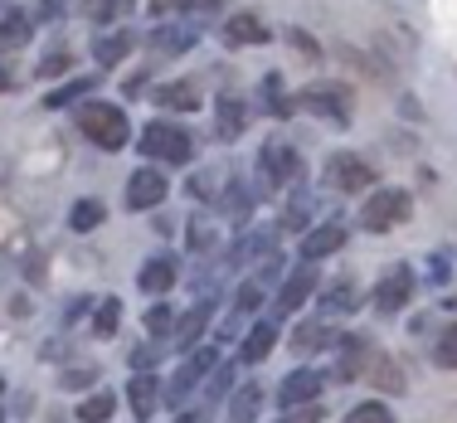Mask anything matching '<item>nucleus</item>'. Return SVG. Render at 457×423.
<instances>
[{
	"label": "nucleus",
	"mask_w": 457,
	"mask_h": 423,
	"mask_svg": "<svg viewBox=\"0 0 457 423\" xmlns=\"http://www.w3.org/2000/svg\"><path fill=\"white\" fill-rule=\"evenodd\" d=\"M73 122H79V132L103 151H117V146L132 141V122H127V112L112 103H83L79 112H73Z\"/></svg>",
	"instance_id": "1"
},
{
	"label": "nucleus",
	"mask_w": 457,
	"mask_h": 423,
	"mask_svg": "<svg viewBox=\"0 0 457 423\" xmlns=\"http://www.w3.org/2000/svg\"><path fill=\"white\" fill-rule=\"evenodd\" d=\"M141 156L146 161H170V166H185L195 156V141L190 132H180L176 122H151L141 132Z\"/></svg>",
	"instance_id": "2"
},
{
	"label": "nucleus",
	"mask_w": 457,
	"mask_h": 423,
	"mask_svg": "<svg viewBox=\"0 0 457 423\" xmlns=\"http://www.w3.org/2000/svg\"><path fill=\"white\" fill-rule=\"evenodd\" d=\"M409 210H413V200H409L404 190H379L375 200H365V210H361V229L385 234V229H395V224H404V220H409Z\"/></svg>",
	"instance_id": "3"
},
{
	"label": "nucleus",
	"mask_w": 457,
	"mask_h": 423,
	"mask_svg": "<svg viewBox=\"0 0 457 423\" xmlns=\"http://www.w3.org/2000/svg\"><path fill=\"white\" fill-rule=\"evenodd\" d=\"M409 297H413V268H409V263L389 268V273L379 278V287H375V307H379V317H395V311H404V307H409Z\"/></svg>",
	"instance_id": "4"
},
{
	"label": "nucleus",
	"mask_w": 457,
	"mask_h": 423,
	"mask_svg": "<svg viewBox=\"0 0 457 423\" xmlns=\"http://www.w3.org/2000/svg\"><path fill=\"white\" fill-rule=\"evenodd\" d=\"M302 107L326 117V122H336V127H345V117H351V93L336 88V83H317V88L302 93Z\"/></svg>",
	"instance_id": "5"
},
{
	"label": "nucleus",
	"mask_w": 457,
	"mask_h": 423,
	"mask_svg": "<svg viewBox=\"0 0 457 423\" xmlns=\"http://www.w3.org/2000/svg\"><path fill=\"white\" fill-rule=\"evenodd\" d=\"M312 292H317V273H312V263L302 258V268H297L287 282H282V292L273 297V311H278V317H287V311H297L302 302L312 297Z\"/></svg>",
	"instance_id": "6"
},
{
	"label": "nucleus",
	"mask_w": 457,
	"mask_h": 423,
	"mask_svg": "<svg viewBox=\"0 0 457 423\" xmlns=\"http://www.w3.org/2000/svg\"><path fill=\"white\" fill-rule=\"evenodd\" d=\"M161 200H166V176H161V170L146 166L127 180V204H132V210H156Z\"/></svg>",
	"instance_id": "7"
},
{
	"label": "nucleus",
	"mask_w": 457,
	"mask_h": 423,
	"mask_svg": "<svg viewBox=\"0 0 457 423\" xmlns=\"http://www.w3.org/2000/svg\"><path fill=\"white\" fill-rule=\"evenodd\" d=\"M317 394H321V375H317V370H292V375L278 385L273 399H278L282 409H297V404H312Z\"/></svg>",
	"instance_id": "8"
},
{
	"label": "nucleus",
	"mask_w": 457,
	"mask_h": 423,
	"mask_svg": "<svg viewBox=\"0 0 457 423\" xmlns=\"http://www.w3.org/2000/svg\"><path fill=\"white\" fill-rule=\"evenodd\" d=\"M326 180H331L336 190H370L375 186V170H370L361 156H336L331 170H326Z\"/></svg>",
	"instance_id": "9"
},
{
	"label": "nucleus",
	"mask_w": 457,
	"mask_h": 423,
	"mask_svg": "<svg viewBox=\"0 0 457 423\" xmlns=\"http://www.w3.org/2000/svg\"><path fill=\"white\" fill-rule=\"evenodd\" d=\"M258 161H263V180H268V186H282V180L297 176V151H292L287 141H268Z\"/></svg>",
	"instance_id": "10"
},
{
	"label": "nucleus",
	"mask_w": 457,
	"mask_h": 423,
	"mask_svg": "<svg viewBox=\"0 0 457 423\" xmlns=\"http://www.w3.org/2000/svg\"><path fill=\"white\" fill-rule=\"evenodd\" d=\"M224 39L234 49H253V45H268V25L258 15H228L224 20Z\"/></svg>",
	"instance_id": "11"
},
{
	"label": "nucleus",
	"mask_w": 457,
	"mask_h": 423,
	"mask_svg": "<svg viewBox=\"0 0 457 423\" xmlns=\"http://www.w3.org/2000/svg\"><path fill=\"white\" fill-rule=\"evenodd\" d=\"M336 248H345V224H321V229H312L307 238H302V258H307V263L331 258Z\"/></svg>",
	"instance_id": "12"
},
{
	"label": "nucleus",
	"mask_w": 457,
	"mask_h": 423,
	"mask_svg": "<svg viewBox=\"0 0 457 423\" xmlns=\"http://www.w3.org/2000/svg\"><path fill=\"white\" fill-rule=\"evenodd\" d=\"M137 287L146 292V297H161V292H170V287H176V258H151V263H141Z\"/></svg>",
	"instance_id": "13"
},
{
	"label": "nucleus",
	"mask_w": 457,
	"mask_h": 423,
	"mask_svg": "<svg viewBox=\"0 0 457 423\" xmlns=\"http://www.w3.org/2000/svg\"><path fill=\"white\" fill-rule=\"evenodd\" d=\"M258 409H263V389H258V385H244V389H234V394H228L224 423H253Z\"/></svg>",
	"instance_id": "14"
},
{
	"label": "nucleus",
	"mask_w": 457,
	"mask_h": 423,
	"mask_svg": "<svg viewBox=\"0 0 457 423\" xmlns=\"http://www.w3.org/2000/svg\"><path fill=\"white\" fill-rule=\"evenodd\" d=\"M273 345H278V327H273V321H258V327L244 336V351H238V355H244V365H258V361H268Z\"/></svg>",
	"instance_id": "15"
},
{
	"label": "nucleus",
	"mask_w": 457,
	"mask_h": 423,
	"mask_svg": "<svg viewBox=\"0 0 457 423\" xmlns=\"http://www.w3.org/2000/svg\"><path fill=\"white\" fill-rule=\"evenodd\" d=\"M127 394H132V414H137L141 423H146L151 414H156V404H161V385H156L151 375H137Z\"/></svg>",
	"instance_id": "16"
},
{
	"label": "nucleus",
	"mask_w": 457,
	"mask_h": 423,
	"mask_svg": "<svg viewBox=\"0 0 457 423\" xmlns=\"http://www.w3.org/2000/svg\"><path fill=\"white\" fill-rule=\"evenodd\" d=\"M156 103H161V107H170V112H195V107H200V88H195L190 79L166 83V88L156 93Z\"/></svg>",
	"instance_id": "17"
},
{
	"label": "nucleus",
	"mask_w": 457,
	"mask_h": 423,
	"mask_svg": "<svg viewBox=\"0 0 457 423\" xmlns=\"http://www.w3.org/2000/svg\"><path fill=\"white\" fill-rule=\"evenodd\" d=\"M244 103H238L234 93H220V137L224 141H234V137H244Z\"/></svg>",
	"instance_id": "18"
},
{
	"label": "nucleus",
	"mask_w": 457,
	"mask_h": 423,
	"mask_svg": "<svg viewBox=\"0 0 457 423\" xmlns=\"http://www.w3.org/2000/svg\"><path fill=\"white\" fill-rule=\"evenodd\" d=\"M365 351H370L365 336H351V341H341V365H336V379H355V375H361Z\"/></svg>",
	"instance_id": "19"
},
{
	"label": "nucleus",
	"mask_w": 457,
	"mask_h": 423,
	"mask_svg": "<svg viewBox=\"0 0 457 423\" xmlns=\"http://www.w3.org/2000/svg\"><path fill=\"white\" fill-rule=\"evenodd\" d=\"M29 35H35V25H29L25 15H5L0 20V49H20V45H29Z\"/></svg>",
	"instance_id": "20"
},
{
	"label": "nucleus",
	"mask_w": 457,
	"mask_h": 423,
	"mask_svg": "<svg viewBox=\"0 0 457 423\" xmlns=\"http://www.w3.org/2000/svg\"><path fill=\"white\" fill-rule=\"evenodd\" d=\"M132 5L137 0H83V15L97 20V25H112V20H122Z\"/></svg>",
	"instance_id": "21"
},
{
	"label": "nucleus",
	"mask_w": 457,
	"mask_h": 423,
	"mask_svg": "<svg viewBox=\"0 0 457 423\" xmlns=\"http://www.w3.org/2000/svg\"><path fill=\"white\" fill-rule=\"evenodd\" d=\"M103 200H79V204H73V214H69V224H73V229H79V234H88V229H97V224H103Z\"/></svg>",
	"instance_id": "22"
},
{
	"label": "nucleus",
	"mask_w": 457,
	"mask_h": 423,
	"mask_svg": "<svg viewBox=\"0 0 457 423\" xmlns=\"http://www.w3.org/2000/svg\"><path fill=\"white\" fill-rule=\"evenodd\" d=\"M210 311H214L210 302H200L195 311H185V317H180V327H176V331H180V345H190L195 336H200L204 327H210Z\"/></svg>",
	"instance_id": "23"
},
{
	"label": "nucleus",
	"mask_w": 457,
	"mask_h": 423,
	"mask_svg": "<svg viewBox=\"0 0 457 423\" xmlns=\"http://www.w3.org/2000/svg\"><path fill=\"white\" fill-rule=\"evenodd\" d=\"M127 45H132V39L117 29V35H103V39H97L93 54H97V63H122V59H127Z\"/></svg>",
	"instance_id": "24"
},
{
	"label": "nucleus",
	"mask_w": 457,
	"mask_h": 423,
	"mask_svg": "<svg viewBox=\"0 0 457 423\" xmlns=\"http://www.w3.org/2000/svg\"><path fill=\"white\" fill-rule=\"evenodd\" d=\"M326 341H331V331H326V327H297V331H292V351H297V355L321 351Z\"/></svg>",
	"instance_id": "25"
},
{
	"label": "nucleus",
	"mask_w": 457,
	"mask_h": 423,
	"mask_svg": "<svg viewBox=\"0 0 457 423\" xmlns=\"http://www.w3.org/2000/svg\"><path fill=\"white\" fill-rule=\"evenodd\" d=\"M112 404H117L112 394H93V399H83V404H79V419L83 423H103V419H112Z\"/></svg>",
	"instance_id": "26"
},
{
	"label": "nucleus",
	"mask_w": 457,
	"mask_h": 423,
	"mask_svg": "<svg viewBox=\"0 0 457 423\" xmlns=\"http://www.w3.org/2000/svg\"><path fill=\"white\" fill-rule=\"evenodd\" d=\"M117 317H122V307H117V297L97 302V321H93V331H97V336H112V331H117Z\"/></svg>",
	"instance_id": "27"
},
{
	"label": "nucleus",
	"mask_w": 457,
	"mask_h": 423,
	"mask_svg": "<svg viewBox=\"0 0 457 423\" xmlns=\"http://www.w3.org/2000/svg\"><path fill=\"white\" fill-rule=\"evenodd\" d=\"M170 327H176V311H170L166 302H156V307H146V331H151V336H166Z\"/></svg>",
	"instance_id": "28"
},
{
	"label": "nucleus",
	"mask_w": 457,
	"mask_h": 423,
	"mask_svg": "<svg viewBox=\"0 0 457 423\" xmlns=\"http://www.w3.org/2000/svg\"><path fill=\"white\" fill-rule=\"evenodd\" d=\"M345 423H395V414H389L385 404H355L351 414H345Z\"/></svg>",
	"instance_id": "29"
},
{
	"label": "nucleus",
	"mask_w": 457,
	"mask_h": 423,
	"mask_svg": "<svg viewBox=\"0 0 457 423\" xmlns=\"http://www.w3.org/2000/svg\"><path fill=\"white\" fill-rule=\"evenodd\" d=\"M151 45H161V54H180L185 45H195V35H190V29H161Z\"/></svg>",
	"instance_id": "30"
},
{
	"label": "nucleus",
	"mask_w": 457,
	"mask_h": 423,
	"mask_svg": "<svg viewBox=\"0 0 457 423\" xmlns=\"http://www.w3.org/2000/svg\"><path fill=\"white\" fill-rule=\"evenodd\" d=\"M375 385H379V389H395V394H399V389H404L399 365H395V361H379V365H375Z\"/></svg>",
	"instance_id": "31"
},
{
	"label": "nucleus",
	"mask_w": 457,
	"mask_h": 423,
	"mask_svg": "<svg viewBox=\"0 0 457 423\" xmlns=\"http://www.w3.org/2000/svg\"><path fill=\"white\" fill-rule=\"evenodd\" d=\"M433 361H438L443 370H457V327H453V331L438 341V351H433Z\"/></svg>",
	"instance_id": "32"
},
{
	"label": "nucleus",
	"mask_w": 457,
	"mask_h": 423,
	"mask_svg": "<svg viewBox=\"0 0 457 423\" xmlns=\"http://www.w3.org/2000/svg\"><path fill=\"white\" fill-rule=\"evenodd\" d=\"M93 83H97V79H73V83H69V88H59V93H49V107H63V103H73V97H83V93H88V88H93Z\"/></svg>",
	"instance_id": "33"
},
{
	"label": "nucleus",
	"mask_w": 457,
	"mask_h": 423,
	"mask_svg": "<svg viewBox=\"0 0 457 423\" xmlns=\"http://www.w3.org/2000/svg\"><path fill=\"white\" fill-rule=\"evenodd\" d=\"M341 307H345V311L355 307V292H351V287H336L331 297H326V311H331V317H336V311H341Z\"/></svg>",
	"instance_id": "34"
},
{
	"label": "nucleus",
	"mask_w": 457,
	"mask_h": 423,
	"mask_svg": "<svg viewBox=\"0 0 457 423\" xmlns=\"http://www.w3.org/2000/svg\"><path fill=\"white\" fill-rule=\"evenodd\" d=\"M63 69H69V59H63V54H54V59H45L35 69V79H54V73H63Z\"/></svg>",
	"instance_id": "35"
},
{
	"label": "nucleus",
	"mask_w": 457,
	"mask_h": 423,
	"mask_svg": "<svg viewBox=\"0 0 457 423\" xmlns=\"http://www.w3.org/2000/svg\"><path fill=\"white\" fill-rule=\"evenodd\" d=\"M292 45H297L302 54H307V59H321V49H317V39H312V35H302V29H292Z\"/></svg>",
	"instance_id": "36"
},
{
	"label": "nucleus",
	"mask_w": 457,
	"mask_h": 423,
	"mask_svg": "<svg viewBox=\"0 0 457 423\" xmlns=\"http://www.w3.org/2000/svg\"><path fill=\"white\" fill-rule=\"evenodd\" d=\"M190 234H195V248H210V244H214V238H210V224H195Z\"/></svg>",
	"instance_id": "37"
},
{
	"label": "nucleus",
	"mask_w": 457,
	"mask_h": 423,
	"mask_svg": "<svg viewBox=\"0 0 457 423\" xmlns=\"http://www.w3.org/2000/svg\"><path fill=\"white\" fill-rule=\"evenodd\" d=\"M0 88H15V73H10L5 63H0Z\"/></svg>",
	"instance_id": "38"
},
{
	"label": "nucleus",
	"mask_w": 457,
	"mask_h": 423,
	"mask_svg": "<svg viewBox=\"0 0 457 423\" xmlns=\"http://www.w3.org/2000/svg\"><path fill=\"white\" fill-rule=\"evenodd\" d=\"M176 423H204V409H195V414H185V419H176Z\"/></svg>",
	"instance_id": "39"
},
{
	"label": "nucleus",
	"mask_w": 457,
	"mask_h": 423,
	"mask_svg": "<svg viewBox=\"0 0 457 423\" xmlns=\"http://www.w3.org/2000/svg\"><path fill=\"white\" fill-rule=\"evenodd\" d=\"M0 389H5V385H0Z\"/></svg>",
	"instance_id": "40"
}]
</instances>
